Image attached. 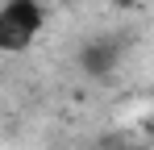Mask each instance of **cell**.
Returning <instances> with one entry per match:
<instances>
[{"instance_id": "1", "label": "cell", "mask_w": 154, "mask_h": 150, "mask_svg": "<svg viewBox=\"0 0 154 150\" xmlns=\"http://www.w3.org/2000/svg\"><path fill=\"white\" fill-rule=\"evenodd\" d=\"M46 29L42 0H0V54H25Z\"/></svg>"}]
</instances>
